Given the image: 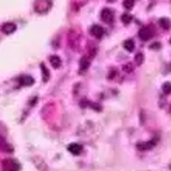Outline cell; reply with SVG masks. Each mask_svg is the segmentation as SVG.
Instances as JSON below:
<instances>
[{
	"mask_svg": "<svg viewBox=\"0 0 171 171\" xmlns=\"http://www.w3.org/2000/svg\"><path fill=\"white\" fill-rule=\"evenodd\" d=\"M34 8L36 10V12L39 14H45L50 9L52 8V1H45V0H39V1H35Z\"/></svg>",
	"mask_w": 171,
	"mask_h": 171,
	"instance_id": "cell-1",
	"label": "cell"
},
{
	"mask_svg": "<svg viewBox=\"0 0 171 171\" xmlns=\"http://www.w3.org/2000/svg\"><path fill=\"white\" fill-rule=\"evenodd\" d=\"M3 167L8 171H19L20 169V165L16 162V160H12V159H6L3 161Z\"/></svg>",
	"mask_w": 171,
	"mask_h": 171,
	"instance_id": "cell-2",
	"label": "cell"
},
{
	"mask_svg": "<svg viewBox=\"0 0 171 171\" xmlns=\"http://www.w3.org/2000/svg\"><path fill=\"white\" fill-rule=\"evenodd\" d=\"M32 160H34V165L36 166V169L39 170V171H47V165H46V162L43 161L40 156H35V157H32Z\"/></svg>",
	"mask_w": 171,
	"mask_h": 171,
	"instance_id": "cell-3",
	"label": "cell"
},
{
	"mask_svg": "<svg viewBox=\"0 0 171 171\" xmlns=\"http://www.w3.org/2000/svg\"><path fill=\"white\" fill-rule=\"evenodd\" d=\"M100 17H102V20L105 22H112L113 17H114V12L110 9H103L102 14H100Z\"/></svg>",
	"mask_w": 171,
	"mask_h": 171,
	"instance_id": "cell-4",
	"label": "cell"
},
{
	"mask_svg": "<svg viewBox=\"0 0 171 171\" xmlns=\"http://www.w3.org/2000/svg\"><path fill=\"white\" fill-rule=\"evenodd\" d=\"M1 31L6 35H10L16 31V25L14 22H5L1 26Z\"/></svg>",
	"mask_w": 171,
	"mask_h": 171,
	"instance_id": "cell-5",
	"label": "cell"
},
{
	"mask_svg": "<svg viewBox=\"0 0 171 171\" xmlns=\"http://www.w3.org/2000/svg\"><path fill=\"white\" fill-rule=\"evenodd\" d=\"M151 36H153V32H151L150 27H143L139 31V37H140L143 41H146V40L151 39Z\"/></svg>",
	"mask_w": 171,
	"mask_h": 171,
	"instance_id": "cell-6",
	"label": "cell"
},
{
	"mask_svg": "<svg viewBox=\"0 0 171 171\" xmlns=\"http://www.w3.org/2000/svg\"><path fill=\"white\" fill-rule=\"evenodd\" d=\"M82 150H83V148H82V145H79V144L73 143V144L68 145V151L73 155H79L82 153Z\"/></svg>",
	"mask_w": 171,
	"mask_h": 171,
	"instance_id": "cell-7",
	"label": "cell"
},
{
	"mask_svg": "<svg viewBox=\"0 0 171 171\" xmlns=\"http://www.w3.org/2000/svg\"><path fill=\"white\" fill-rule=\"evenodd\" d=\"M91 34L93 36H96V37H102L103 34H104V30L102 26H99V25H93V26L91 27Z\"/></svg>",
	"mask_w": 171,
	"mask_h": 171,
	"instance_id": "cell-8",
	"label": "cell"
},
{
	"mask_svg": "<svg viewBox=\"0 0 171 171\" xmlns=\"http://www.w3.org/2000/svg\"><path fill=\"white\" fill-rule=\"evenodd\" d=\"M34 82H35V79L32 77H30V76H22V77L20 78L21 86H32Z\"/></svg>",
	"mask_w": 171,
	"mask_h": 171,
	"instance_id": "cell-9",
	"label": "cell"
},
{
	"mask_svg": "<svg viewBox=\"0 0 171 171\" xmlns=\"http://www.w3.org/2000/svg\"><path fill=\"white\" fill-rule=\"evenodd\" d=\"M50 63H51V66L53 68H60L61 67V58L58 56L53 55V56L50 57Z\"/></svg>",
	"mask_w": 171,
	"mask_h": 171,
	"instance_id": "cell-10",
	"label": "cell"
},
{
	"mask_svg": "<svg viewBox=\"0 0 171 171\" xmlns=\"http://www.w3.org/2000/svg\"><path fill=\"white\" fill-rule=\"evenodd\" d=\"M88 67H89V57H82L79 62V71H84Z\"/></svg>",
	"mask_w": 171,
	"mask_h": 171,
	"instance_id": "cell-11",
	"label": "cell"
},
{
	"mask_svg": "<svg viewBox=\"0 0 171 171\" xmlns=\"http://www.w3.org/2000/svg\"><path fill=\"white\" fill-rule=\"evenodd\" d=\"M0 150L1 151H8V153H12V146H10V145L6 144V141L4 140V139L0 138Z\"/></svg>",
	"mask_w": 171,
	"mask_h": 171,
	"instance_id": "cell-12",
	"label": "cell"
},
{
	"mask_svg": "<svg viewBox=\"0 0 171 171\" xmlns=\"http://www.w3.org/2000/svg\"><path fill=\"white\" fill-rule=\"evenodd\" d=\"M40 67H41V71H42V81H43V82L48 81V78H50V72H48V69L46 68L45 63H41Z\"/></svg>",
	"mask_w": 171,
	"mask_h": 171,
	"instance_id": "cell-13",
	"label": "cell"
},
{
	"mask_svg": "<svg viewBox=\"0 0 171 171\" xmlns=\"http://www.w3.org/2000/svg\"><path fill=\"white\" fill-rule=\"evenodd\" d=\"M123 46H124V48H125L128 52H133V51H134V41H133V40H126V41H124Z\"/></svg>",
	"mask_w": 171,
	"mask_h": 171,
	"instance_id": "cell-14",
	"label": "cell"
},
{
	"mask_svg": "<svg viewBox=\"0 0 171 171\" xmlns=\"http://www.w3.org/2000/svg\"><path fill=\"white\" fill-rule=\"evenodd\" d=\"M156 144L155 140H151L149 143H144V144H138V148L139 149H144V150H146V149H150V148H153L154 145Z\"/></svg>",
	"mask_w": 171,
	"mask_h": 171,
	"instance_id": "cell-15",
	"label": "cell"
},
{
	"mask_svg": "<svg viewBox=\"0 0 171 171\" xmlns=\"http://www.w3.org/2000/svg\"><path fill=\"white\" fill-rule=\"evenodd\" d=\"M160 26H161L162 29L167 30V29H170V26H171V22H170V20H169L167 17H161V19H160Z\"/></svg>",
	"mask_w": 171,
	"mask_h": 171,
	"instance_id": "cell-16",
	"label": "cell"
},
{
	"mask_svg": "<svg viewBox=\"0 0 171 171\" xmlns=\"http://www.w3.org/2000/svg\"><path fill=\"white\" fill-rule=\"evenodd\" d=\"M134 62H135V65H138V66H140L141 63L144 62V55H143V52H138V53L135 55Z\"/></svg>",
	"mask_w": 171,
	"mask_h": 171,
	"instance_id": "cell-17",
	"label": "cell"
},
{
	"mask_svg": "<svg viewBox=\"0 0 171 171\" xmlns=\"http://www.w3.org/2000/svg\"><path fill=\"white\" fill-rule=\"evenodd\" d=\"M133 69H134V65H133L131 62L125 63V65L123 66V71L126 72V73H131V72H133Z\"/></svg>",
	"mask_w": 171,
	"mask_h": 171,
	"instance_id": "cell-18",
	"label": "cell"
},
{
	"mask_svg": "<svg viewBox=\"0 0 171 171\" xmlns=\"http://www.w3.org/2000/svg\"><path fill=\"white\" fill-rule=\"evenodd\" d=\"M134 3H135L134 0H125V1L123 3V5H124V8H125V9H128V10H129V9H131L133 6H134Z\"/></svg>",
	"mask_w": 171,
	"mask_h": 171,
	"instance_id": "cell-19",
	"label": "cell"
},
{
	"mask_svg": "<svg viewBox=\"0 0 171 171\" xmlns=\"http://www.w3.org/2000/svg\"><path fill=\"white\" fill-rule=\"evenodd\" d=\"M162 91L165 92L166 94L171 93V83H170V82H165V83L162 84Z\"/></svg>",
	"mask_w": 171,
	"mask_h": 171,
	"instance_id": "cell-20",
	"label": "cell"
},
{
	"mask_svg": "<svg viewBox=\"0 0 171 171\" xmlns=\"http://www.w3.org/2000/svg\"><path fill=\"white\" fill-rule=\"evenodd\" d=\"M131 20H133L131 15H129V14H124V15H122V21H123L124 24H129Z\"/></svg>",
	"mask_w": 171,
	"mask_h": 171,
	"instance_id": "cell-21",
	"label": "cell"
},
{
	"mask_svg": "<svg viewBox=\"0 0 171 171\" xmlns=\"http://www.w3.org/2000/svg\"><path fill=\"white\" fill-rule=\"evenodd\" d=\"M150 48H160V45L159 43H155V45H151Z\"/></svg>",
	"mask_w": 171,
	"mask_h": 171,
	"instance_id": "cell-22",
	"label": "cell"
},
{
	"mask_svg": "<svg viewBox=\"0 0 171 171\" xmlns=\"http://www.w3.org/2000/svg\"><path fill=\"white\" fill-rule=\"evenodd\" d=\"M35 102H37V98H32V99H31L30 105H34V104H35Z\"/></svg>",
	"mask_w": 171,
	"mask_h": 171,
	"instance_id": "cell-23",
	"label": "cell"
},
{
	"mask_svg": "<svg viewBox=\"0 0 171 171\" xmlns=\"http://www.w3.org/2000/svg\"><path fill=\"white\" fill-rule=\"evenodd\" d=\"M170 170H171V165H170Z\"/></svg>",
	"mask_w": 171,
	"mask_h": 171,
	"instance_id": "cell-24",
	"label": "cell"
}]
</instances>
